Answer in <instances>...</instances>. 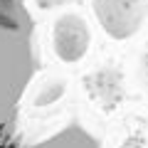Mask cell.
Listing matches in <instances>:
<instances>
[{"mask_svg":"<svg viewBox=\"0 0 148 148\" xmlns=\"http://www.w3.org/2000/svg\"><path fill=\"white\" fill-rule=\"evenodd\" d=\"M91 42H94L91 25L79 10H64L54 17L49 45L62 64H79L89 54Z\"/></svg>","mask_w":148,"mask_h":148,"instance_id":"7a4b0ae2","label":"cell"},{"mask_svg":"<svg viewBox=\"0 0 148 148\" xmlns=\"http://www.w3.org/2000/svg\"><path fill=\"white\" fill-rule=\"evenodd\" d=\"M22 148H101V143L82 123H67L57 133H52V136L42 138L37 143H30V146H22Z\"/></svg>","mask_w":148,"mask_h":148,"instance_id":"277c9868","label":"cell"},{"mask_svg":"<svg viewBox=\"0 0 148 148\" xmlns=\"http://www.w3.org/2000/svg\"><path fill=\"white\" fill-rule=\"evenodd\" d=\"M35 72V20L25 0H0V133L12 126Z\"/></svg>","mask_w":148,"mask_h":148,"instance_id":"6da1fadb","label":"cell"},{"mask_svg":"<svg viewBox=\"0 0 148 148\" xmlns=\"http://www.w3.org/2000/svg\"><path fill=\"white\" fill-rule=\"evenodd\" d=\"M91 10L111 40H126L143 25L148 0H91Z\"/></svg>","mask_w":148,"mask_h":148,"instance_id":"3957f363","label":"cell"}]
</instances>
